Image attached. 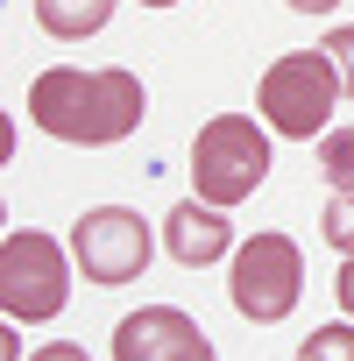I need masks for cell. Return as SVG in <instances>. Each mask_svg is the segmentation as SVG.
Instances as JSON below:
<instances>
[{
	"mask_svg": "<svg viewBox=\"0 0 354 361\" xmlns=\"http://www.w3.org/2000/svg\"><path fill=\"white\" fill-rule=\"evenodd\" d=\"M298 290H305V248L291 234H248L227 262V298L248 326H276L298 312Z\"/></svg>",
	"mask_w": 354,
	"mask_h": 361,
	"instance_id": "cell-5",
	"label": "cell"
},
{
	"mask_svg": "<svg viewBox=\"0 0 354 361\" xmlns=\"http://www.w3.org/2000/svg\"><path fill=\"white\" fill-rule=\"evenodd\" d=\"M319 234H326L340 255H354V192H333V199H326V220H319Z\"/></svg>",
	"mask_w": 354,
	"mask_h": 361,
	"instance_id": "cell-12",
	"label": "cell"
},
{
	"mask_svg": "<svg viewBox=\"0 0 354 361\" xmlns=\"http://www.w3.org/2000/svg\"><path fill=\"white\" fill-rule=\"evenodd\" d=\"M340 71L326 50H283L262 85H255V106H262V128L269 135H291V142H312L333 128V106H340Z\"/></svg>",
	"mask_w": 354,
	"mask_h": 361,
	"instance_id": "cell-2",
	"label": "cell"
},
{
	"mask_svg": "<svg viewBox=\"0 0 354 361\" xmlns=\"http://www.w3.org/2000/svg\"><path fill=\"white\" fill-rule=\"evenodd\" d=\"M319 170L333 192H354V128H326L319 135Z\"/></svg>",
	"mask_w": 354,
	"mask_h": 361,
	"instance_id": "cell-10",
	"label": "cell"
},
{
	"mask_svg": "<svg viewBox=\"0 0 354 361\" xmlns=\"http://www.w3.org/2000/svg\"><path fill=\"white\" fill-rule=\"evenodd\" d=\"M0 361H22V326L8 319V333H0Z\"/></svg>",
	"mask_w": 354,
	"mask_h": 361,
	"instance_id": "cell-16",
	"label": "cell"
},
{
	"mask_svg": "<svg viewBox=\"0 0 354 361\" xmlns=\"http://www.w3.org/2000/svg\"><path fill=\"white\" fill-rule=\"evenodd\" d=\"M114 22V0H36V29L57 43H85Z\"/></svg>",
	"mask_w": 354,
	"mask_h": 361,
	"instance_id": "cell-9",
	"label": "cell"
},
{
	"mask_svg": "<svg viewBox=\"0 0 354 361\" xmlns=\"http://www.w3.org/2000/svg\"><path fill=\"white\" fill-rule=\"evenodd\" d=\"M283 8H291V15H333L340 0H283Z\"/></svg>",
	"mask_w": 354,
	"mask_h": 361,
	"instance_id": "cell-17",
	"label": "cell"
},
{
	"mask_svg": "<svg viewBox=\"0 0 354 361\" xmlns=\"http://www.w3.org/2000/svg\"><path fill=\"white\" fill-rule=\"evenodd\" d=\"M71 255L43 234V227H15L0 241V305L15 326H43L71 305Z\"/></svg>",
	"mask_w": 354,
	"mask_h": 361,
	"instance_id": "cell-4",
	"label": "cell"
},
{
	"mask_svg": "<svg viewBox=\"0 0 354 361\" xmlns=\"http://www.w3.org/2000/svg\"><path fill=\"white\" fill-rule=\"evenodd\" d=\"M326 57H333V71H340V92L354 99V22H340V29H326V43H319Z\"/></svg>",
	"mask_w": 354,
	"mask_h": 361,
	"instance_id": "cell-13",
	"label": "cell"
},
{
	"mask_svg": "<svg viewBox=\"0 0 354 361\" xmlns=\"http://www.w3.org/2000/svg\"><path fill=\"white\" fill-rule=\"evenodd\" d=\"M29 361H92L78 340H57V347H43V354H29Z\"/></svg>",
	"mask_w": 354,
	"mask_h": 361,
	"instance_id": "cell-15",
	"label": "cell"
},
{
	"mask_svg": "<svg viewBox=\"0 0 354 361\" xmlns=\"http://www.w3.org/2000/svg\"><path fill=\"white\" fill-rule=\"evenodd\" d=\"M114 361H220L206 326L177 305H142L114 326Z\"/></svg>",
	"mask_w": 354,
	"mask_h": 361,
	"instance_id": "cell-7",
	"label": "cell"
},
{
	"mask_svg": "<svg viewBox=\"0 0 354 361\" xmlns=\"http://www.w3.org/2000/svg\"><path fill=\"white\" fill-rule=\"evenodd\" d=\"M142 8H185V0H142Z\"/></svg>",
	"mask_w": 354,
	"mask_h": 361,
	"instance_id": "cell-18",
	"label": "cell"
},
{
	"mask_svg": "<svg viewBox=\"0 0 354 361\" xmlns=\"http://www.w3.org/2000/svg\"><path fill=\"white\" fill-rule=\"evenodd\" d=\"M149 114V92L128 64H106V71H78V64H50L29 78V121L57 142H78V149H114L142 128Z\"/></svg>",
	"mask_w": 354,
	"mask_h": 361,
	"instance_id": "cell-1",
	"label": "cell"
},
{
	"mask_svg": "<svg viewBox=\"0 0 354 361\" xmlns=\"http://www.w3.org/2000/svg\"><path fill=\"white\" fill-rule=\"evenodd\" d=\"M156 241L163 234H149V220L135 206H85L78 227H71V262H78L85 283L121 290V283H135L156 262Z\"/></svg>",
	"mask_w": 354,
	"mask_h": 361,
	"instance_id": "cell-6",
	"label": "cell"
},
{
	"mask_svg": "<svg viewBox=\"0 0 354 361\" xmlns=\"http://www.w3.org/2000/svg\"><path fill=\"white\" fill-rule=\"evenodd\" d=\"M298 361H354V319H340V326H319V333L298 347Z\"/></svg>",
	"mask_w": 354,
	"mask_h": 361,
	"instance_id": "cell-11",
	"label": "cell"
},
{
	"mask_svg": "<svg viewBox=\"0 0 354 361\" xmlns=\"http://www.w3.org/2000/svg\"><path fill=\"white\" fill-rule=\"evenodd\" d=\"M234 248H241V234H234L227 213L206 206V199H185V206L163 213V255H170L177 269H213V262H227Z\"/></svg>",
	"mask_w": 354,
	"mask_h": 361,
	"instance_id": "cell-8",
	"label": "cell"
},
{
	"mask_svg": "<svg viewBox=\"0 0 354 361\" xmlns=\"http://www.w3.org/2000/svg\"><path fill=\"white\" fill-rule=\"evenodd\" d=\"M262 177H269V128H255L248 114H213L192 142V185L206 206H241L262 192Z\"/></svg>",
	"mask_w": 354,
	"mask_h": 361,
	"instance_id": "cell-3",
	"label": "cell"
},
{
	"mask_svg": "<svg viewBox=\"0 0 354 361\" xmlns=\"http://www.w3.org/2000/svg\"><path fill=\"white\" fill-rule=\"evenodd\" d=\"M333 305L354 319V255H340V269H333Z\"/></svg>",
	"mask_w": 354,
	"mask_h": 361,
	"instance_id": "cell-14",
	"label": "cell"
}]
</instances>
